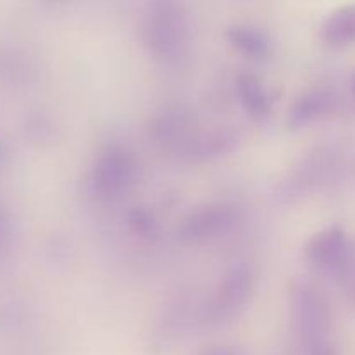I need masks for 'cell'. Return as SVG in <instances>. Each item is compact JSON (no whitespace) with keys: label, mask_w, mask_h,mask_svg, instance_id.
<instances>
[{"label":"cell","mask_w":355,"mask_h":355,"mask_svg":"<svg viewBox=\"0 0 355 355\" xmlns=\"http://www.w3.org/2000/svg\"><path fill=\"white\" fill-rule=\"evenodd\" d=\"M225 40L231 47L252 59H263L272 51V40L262 28L252 24H232L225 30Z\"/></svg>","instance_id":"cell-9"},{"label":"cell","mask_w":355,"mask_h":355,"mask_svg":"<svg viewBox=\"0 0 355 355\" xmlns=\"http://www.w3.org/2000/svg\"><path fill=\"white\" fill-rule=\"evenodd\" d=\"M336 94L329 87L319 85L307 89L290 107L288 113V125L291 128H302L311 125L328 114L335 107Z\"/></svg>","instance_id":"cell-7"},{"label":"cell","mask_w":355,"mask_h":355,"mask_svg":"<svg viewBox=\"0 0 355 355\" xmlns=\"http://www.w3.org/2000/svg\"><path fill=\"white\" fill-rule=\"evenodd\" d=\"M290 324L295 347L312 345L328 340V307L321 295L309 283H297L291 288Z\"/></svg>","instance_id":"cell-3"},{"label":"cell","mask_w":355,"mask_h":355,"mask_svg":"<svg viewBox=\"0 0 355 355\" xmlns=\"http://www.w3.org/2000/svg\"><path fill=\"white\" fill-rule=\"evenodd\" d=\"M322 40L329 45H347L355 42V3L331 10L321 23Z\"/></svg>","instance_id":"cell-10"},{"label":"cell","mask_w":355,"mask_h":355,"mask_svg":"<svg viewBox=\"0 0 355 355\" xmlns=\"http://www.w3.org/2000/svg\"><path fill=\"white\" fill-rule=\"evenodd\" d=\"M305 259L318 272L343 277L352 267V243L342 227L328 225L309 239L305 245Z\"/></svg>","instance_id":"cell-4"},{"label":"cell","mask_w":355,"mask_h":355,"mask_svg":"<svg viewBox=\"0 0 355 355\" xmlns=\"http://www.w3.org/2000/svg\"><path fill=\"white\" fill-rule=\"evenodd\" d=\"M236 144V135L232 132L225 130H215L207 132V134L200 135V137L189 139L184 151L191 159H205L211 158V156H218L227 153Z\"/></svg>","instance_id":"cell-11"},{"label":"cell","mask_w":355,"mask_h":355,"mask_svg":"<svg viewBox=\"0 0 355 355\" xmlns=\"http://www.w3.org/2000/svg\"><path fill=\"white\" fill-rule=\"evenodd\" d=\"M241 217L238 205L218 201V203L205 205L191 211L179 227V236L187 245L210 241L225 234Z\"/></svg>","instance_id":"cell-5"},{"label":"cell","mask_w":355,"mask_h":355,"mask_svg":"<svg viewBox=\"0 0 355 355\" xmlns=\"http://www.w3.org/2000/svg\"><path fill=\"white\" fill-rule=\"evenodd\" d=\"M141 30L148 51L163 62L179 61L189 47V21L173 2L151 3Z\"/></svg>","instance_id":"cell-1"},{"label":"cell","mask_w":355,"mask_h":355,"mask_svg":"<svg viewBox=\"0 0 355 355\" xmlns=\"http://www.w3.org/2000/svg\"><path fill=\"white\" fill-rule=\"evenodd\" d=\"M295 354L297 355H336L335 347H333L328 340L312 343V345L295 347Z\"/></svg>","instance_id":"cell-12"},{"label":"cell","mask_w":355,"mask_h":355,"mask_svg":"<svg viewBox=\"0 0 355 355\" xmlns=\"http://www.w3.org/2000/svg\"><path fill=\"white\" fill-rule=\"evenodd\" d=\"M354 92H355V80H354Z\"/></svg>","instance_id":"cell-15"},{"label":"cell","mask_w":355,"mask_h":355,"mask_svg":"<svg viewBox=\"0 0 355 355\" xmlns=\"http://www.w3.org/2000/svg\"><path fill=\"white\" fill-rule=\"evenodd\" d=\"M130 224L132 227L137 232H141V234H148V232H153V229H155V220H153V217L148 211L142 210H135L134 214H132Z\"/></svg>","instance_id":"cell-13"},{"label":"cell","mask_w":355,"mask_h":355,"mask_svg":"<svg viewBox=\"0 0 355 355\" xmlns=\"http://www.w3.org/2000/svg\"><path fill=\"white\" fill-rule=\"evenodd\" d=\"M198 355H243V352L231 345H217V347H210V349L203 350V352H200Z\"/></svg>","instance_id":"cell-14"},{"label":"cell","mask_w":355,"mask_h":355,"mask_svg":"<svg viewBox=\"0 0 355 355\" xmlns=\"http://www.w3.org/2000/svg\"><path fill=\"white\" fill-rule=\"evenodd\" d=\"M137 175V158L125 142L111 141L97 151L89 173L87 191L99 201H113L127 193Z\"/></svg>","instance_id":"cell-2"},{"label":"cell","mask_w":355,"mask_h":355,"mask_svg":"<svg viewBox=\"0 0 355 355\" xmlns=\"http://www.w3.org/2000/svg\"><path fill=\"white\" fill-rule=\"evenodd\" d=\"M252 286L253 274L250 266H246L245 262L234 263L222 276L217 291L211 295L210 302L205 307V321L220 322L231 315H236V312L248 300Z\"/></svg>","instance_id":"cell-6"},{"label":"cell","mask_w":355,"mask_h":355,"mask_svg":"<svg viewBox=\"0 0 355 355\" xmlns=\"http://www.w3.org/2000/svg\"><path fill=\"white\" fill-rule=\"evenodd\" d=\"M236 94L246 113L255 120H266L272 111V94L253 73H239L236 76Z\"/></svg>","instance_id":"cell-8"}]
</instances>
